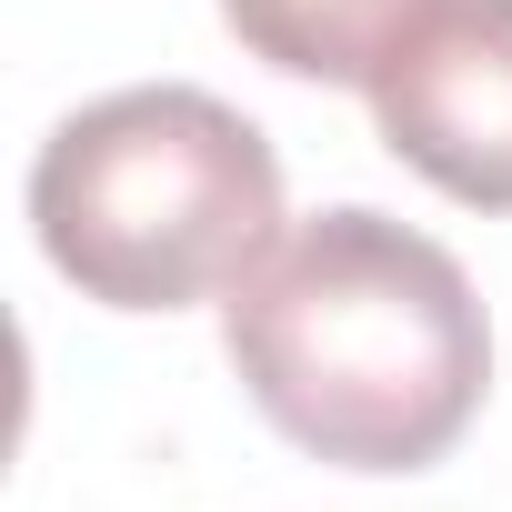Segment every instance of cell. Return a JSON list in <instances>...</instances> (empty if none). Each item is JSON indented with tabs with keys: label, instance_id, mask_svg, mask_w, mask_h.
<instances>
[{
	"label": "cell",
	"instance_id": "cell-4",
	"mask_svg": "<svg viewBox=\"0 0 512 512\" xmlns=\"http://www.w3.org/2000/svg\"><path fill=\"white\" fill-rule=\"evenodd\" d=\"M412 0H221V21L251 61H272L282 81H372L382 41L402 31Z\"/></svg>",
	"mask_w": 512,
	"mask_h": 512
},
{
	"label": "cell",
	"instance_id": "cell-3",
	"mask_svg": "<svg viewBox=\"0 0 512 512\" xmlns=\"http://www.w3.org/2000/svg\"><path fill=\"white\" fill-rule=\"evenodd\" d=\"M372 131L462 211H512V0H412L382 41Z\"/></svg>",
	"mask_w": 512,
	"mask_h": 512
},
{
	"label": "cell",
	"instance_id": "cell-2",
	"mask_svg": "<svg viewBox=\"0 0 512 512\" xmlns=\"http://www.w3.org/2000/svg\"><path fill=\"white\" fill-rule=\"evenodd\" d=\"M41 262L111 312L231 302L282 241V151L191 81L81 101L31 161Z\"/></svg>",
	"mask_w": 512,
	"mask_h": 512
},
{
	"label": "cell",
	"instance_id": "cell-1",
	"mask_svg": "<svg viewBox=\"0 0 512 512\" xmlns=\"http://www.w3.org/2000/svg\"><path fill=\"white\" fill-rule=\"evenodd\" d=\"M221 352L262 422L332 472H422L492 392L472 272L372 201L282 231L272 262L221 302Z\"/></svg>",
	"mask_w": 512,
	"mask_h": 512
}]
</instances>
